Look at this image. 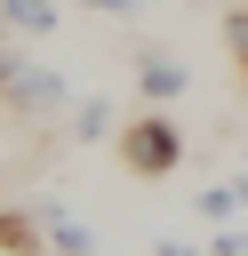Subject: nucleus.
<instances>
[{
    "label": "nucleus",
    "mask_w": 248,
    "mask_h": 256,
    "mask_svg": "<svg viewBox=\"0 0 248 256\" xmlns=\"http://www.w3.org/2000/svg\"><path fill=\"white\" fill-rule=\"evenodd\" d=\"M120 168H128V176H144V184H152V176H176V168H184V128H176L160 104H152V112H136V120L120 128Z\"/></svg>",
    "instance_id": "1"
},
{
    "label": "nucleus",
    "mask_w": 248,
    "mask_h": 256,
    "mask_svg": "<svg viewBox=\"0 0 248 256\" xmlns=\"http://www.w3.org/2000/svg\"><path fill=\"white\" fill-rule=\"evenodd\" d=\"M32 224H40V240H48L56 256H96V240H88V232H80L64 208H32Z\"/></svg>",
    "instance_id": "4"
},
{
    "label": "nucleus",
    "mask_w": 248,
    "mask_h": 256,
    "mask_svg": "<svg viewBox=\"0 0 248 256\" xmlns=\"http://www.w3.org/2000/svg\"><path fill=\"white\" fill-rule=\"evenodd\" d=\"M208 256H248V232H216V248Z\"/></svg>",
    "instance_id": "10"
},
{
    "label": "nucleus",
    "mask_w": 248,
    "mask_h": 256,
    "mask_svg": "<svg viewBox=\"0 0 248 256\" xmlns=\"http://www.w3.org/2000/svg\"><path fill=\"white\" fill-rule=\"evenodd\" d=\"M104 120H112V112H104V104H80V112H72V136H80V144H88V136H104Z\"/></svg>",
    "instance_id": "8"
},
{
    "label": "nucleus",
    "mask_w": 248,
    "mask_h": 256,
    "mask_svg": "<svg viewBox=\"0 0 248 256\" xmlns=\"http://www.w3.org/2000/svg\"><path fill=\"white\" fill-rule=\"evenodd\" d=\"M136 88H144L152 104H176V96H184V64H176V56H136Z\"/></svg>",
    "instance_id": "3"
},
{
    "label": "nucleus",
    "mask_w": 248,
    "mask_h": 256,
    "mask_svg": "<svg viewBox=\"0 0 248 256\" xmlns=\"http://www.w3.org/2000/svg\"><path fill=\"white\" fill-rule=\"evenodd\" d=\"M88 8H104V16H136V0H88Z\"/></svg>",
    "instance_id": "12"
},
{
    "label": "nucleus",
    "mask_w": 248,
    "mask_h": 256,
    "mask_svg": "<svg viewBox=\"0 0 248 256\" xmlns=\"http://www.w3.org/2000/svg\"><path fill=\"white\" fill-rule=\"evenodd\" d=\"M24 240H40V224L32 216H0V256H16Z\"/></svg>",
    "instance_id": "7"
},
{
    "label": "nucleus",
    "mask_w": 248,
    "mask_h": 256,
    "mask_svg": "<svg viewBox=\"0 0 248 256\" xmlns=\"http://www.w3.org/2000/svg\"><path fill=\"white\" fill-rule=\"evenodd\" d=\"M0 24L24 32V40H40V32H56V0H0Z\"/></svg>",
    "instance_id": "5"
},
{
    "label": "nucleus",
    "mask_w": 248,
    "mask_h": 256,
    "mask_svg": "<svg viewBox=\"0 0 248 256\" xmlns=\"http://www.w3.org/2000/svg\"><path fill=\"white\" fill-rule=\"evenodd\" d=\"M232 208H248V192H240V176H232V184H216V192H200V216H208V224H224Z\"/></svg>",
    "instance_id": "6"
},
{
    "label": "nucleus",
    "mask_w": 248,
    "mask_h": 256,
    "mask_svg": "<svg viewBox=\"0 0 248 256\" xmlns=\"http://www.w3.org/2000/svg\"><path fill=\"white\" fill-rule=\"evenodd\" d=\"M240 192H248V168H240Z\"/></svg>",
    "instance_id": "13"
},
{
    "label": "nucleus",
    "mask_w": 248,
    "mask_h": 256,
    "mask_svg": "<svg viewBox=\"0 0 248 256\" xmlns=\"http://www.w3.org/2000/svg\"><path fill=\"white\" fill-rule=\"evenodd\" d=\"M16 64H24V56L8 48V24H0V80H16Z\"/></svg>",
    "instance_id": "11"
},
{
    "label": "nucleus",
    "mask_w": 248,
    "mask_h": 256,
    "mask_svg": "<svg viewBox=\"0 0 248 256\" xmlns=\"http://www.w3.org/2000/svg\"><path fill=\"white\" fill-rule=\"evenodd\" d=\"M64 72L56 64H16V80H0V104L16 112V120H56L64 112Z\"/></svg>",
    "instance_id": "2"
},
{
    "label": "nucleus",
    "mask_w": 248,
    "mask_h": 256,
    "mask_svg": "<svg viewBox=\"0 0 248 256\" xmlns=\"http://www.w3.org/2000/svg\"><path fill=\"white\" fill-rule=\"evenodd\" d=\"M224 32H232V56H240V72H248V8H240V16L224 24Z\"/></svg>",
    "instance_id": "9"
}]
</instances>
